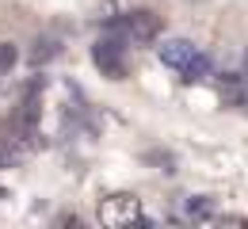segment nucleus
Segmentation results:
<instances>
[{"label":"nucleus","mask_w":248,"mask_h":229,"mask_svg":"<svg viewBox=\"0 0 248 229\" xmlns=\"http://www.w3.org/2000/svg\"><path fill=\"white\" fill-rule=\"evenodd\" d=\"M95 218L103 229H126V226H149L145 210H141V198L134 191H111V195L99 198L95 206Z\"/></svg>","instance_id":"f257e3e1"},{"label":"nucleus","mask_w":248,"mask_h":229,"mask_svg":"<svg viewBox=\"0 0 248 229\" xmlns=\"http://www.w3.org/2000/svg\"><path fill=\"white\" fill-rule=\"evenodd\" d=\"M126 42H130L126 34L107 31V38H99L92 46V61L107 80H123L126 76Z\"/></svg>","instance_id":"7ed1b4c3"},{"label":"nucleus","mask_w":248,"mask_h":229,"mask_svg":"<svg viewBox=\"0 0 248 229\" xmlns=\"http://www.w3.org/2000/svg\"><path fill=\"white\" fill-rule=\"evenodd\" d=\"M160 15H156L153 8H134V12H126L123 19H111L107 23V31H119L126 34L130 42H141V46H149V42H156L160 38Z\"/></svg>","instance_id":"f03ea898"},{"label":"nucleus","mask_w":248,"mask_h":229,"mask_svg":"<svg viewBox=\"0 0 248 229\" xmlns=\"http://www.w3.org/2000/svg\"><path fill=\"white\" fill-rule=\"evenodd\" d=\"M16 61H19V50H16L12 42H0V73H8Z\"/></svg>","instance_id":"6e6552de"},{"label":"nucleus","mask_w":248,"mask_h":229,"mask_svg":"<svg viewBox=\"0 0 248 229\" xmlns=\"http://www.w3.org/2000/svg\"><path fill=\"white\" fill-rule=\"evenodd\" d=\"M195 54H199V50H195L191 38H164V42L156 46V58H160L168 69H176V73H184V65L195 58Z\"/></svg>","instance_id":"20e7f679"},{"label":"nucleus","mask_w":248,"mask_h":229,"mask_svg":"<svg viewBox=\"0 0 248 229\" xmlns=\"http://www.w3.org/2000/svg\"><path fill=\"white\" fill-rule=\"evenodd\" d=\"M187 218H191V222H210V218H214V198L210 195H195V198H187Z\"/></svg>","instance_id":"0eeeda50"},{"label":"nucleus","mask_w":248,"mask_h":229,"mask_svg":"<svg viewBox=\"0 0 248 229\" xmlns=\"http://www.w3.org/2000/svg\"><path fill=\"white\" fill-rule=\"evenodd\" d=\"M241 73H245V76H248V50H245V69H241Z\"/></svg>","instance_id":"1a4fd4ad"},{"label":"nucleus","mask_w":248,"mask_h":229,"mask_svg":"<svg viewBox=\"0 0 248 229\" xmlns=\"http://www.w3.org/2000/svg\"><path fill=\"white\" fill-rule=\"evenodd\" d=\"M210 69H214L210 54H202V50H199V54H195V58L184 65V73H180V76H184L187 84H195V80H206V76H210Z\"/></svg>","instance_id":"423d86ee"},{"label":"nucleus","mask_w":248,"mask_h":229,"mask_svg":"<svg viewBox=\"0 0 248 229\" xmlns=\"http://www.w3.org/2000/svg\"><path fill=\"white\" fill-rule=\"evenodd\" d=\"M62 54V38H54V34H38L31 42V50H27V61L31 65H46V61H54Z\"/></svg>","instance_id":"39448f33"}]
</instances>
